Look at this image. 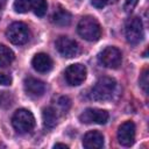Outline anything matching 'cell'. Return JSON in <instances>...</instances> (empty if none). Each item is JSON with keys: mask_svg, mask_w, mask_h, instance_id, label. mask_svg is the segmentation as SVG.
I'll return each mask as SVG.
<instances>
[{"mask_svg": "<svg viewBox=\"0 0 149 149\" xmlns=\"http://www.w3.org/2000/svg\"><path fill=\"white\" fill-rule=\"evenodd\" d=\"M116 88V81L111 77H102L97 80L90 91V98L95 101H106L112 99Z\"/></svg>", "mask_w": 149, "mask_h": 149, "instance_id": "1", "label": "cell"}, {"mask_svg": "<svg viewBox=\"0 0 149 149\" xmlns=\"http://www.w3.org/2000/svg\"><path fill=\"white\" fill-rule=\"evenodd\" d=\"M77 31L84 40L90 42H95L101 36V28L99 22L97 21L95 17L90 15L83 16L79 20L77 26Z\"/></svg>", "mask_w": 149, "mask_h": 149, "instance_id": "2", "label": "cell"}, {"mask_svg": "<svg viewBox=\"0 0 149 149\" xmlns=\"http://www.w3.org/2000/svg\"><path fill=\"white\" fill-rule=\"evenodd\" d=\"M12 125L17 133H28L35 126V118L30 111L20 108L14 112L12 116Z\"/></svg>", "mask_w": 149, "mask_h": 149, "instance_id": "3", "label": "cell"}, {"mask_svg": "<svg viewBox=\"0 0 149 149\" xmlns=\"http://www.w3.org/2000/svg\"><path fill=\"white\" fill-rule=\"evenodd\" d=\"M125 35H126V40L128 43L133 45L139 44L143 40V36H144L143 24H142L141 19H139L137 16L129 17L125 24Z\"/></svg>", "mask_w": 149, "mask_h": 149, "instance_id": "4", "label": "cell"}, {"mask_svg": "<svg viewBox=\"0 0 149 149\" xmlns=\"http://www.w3.org/2000/svg\"><path fill=\"white\" fill-rule=\"evenodd\" d=\"M6 36L13 44L21 45L28 42L30 37L29 28L23 22H13L6 30Z\"/></svg>", "mask_w": 149, "mask_h": 149, "instance_id": "5", "label": "cell"}, {"mask_svg": "<svg viewBox=\"0 0 149 149\" xmlns=\"http://www.w3.org/2000/svg\"><path fill=\"white\" fill-rule=\"evenodd\" d=\"M99 62L108 69H118L121 65L122 55L115 47H106L98 56Z\"/></svg>", "mask_w": 149, "mask_h": 149, "instance_id": "6", "label": "cell"}, {"mask_svg": "<svg viewBox=\"0 0 149 149\" xmlns=\"http://www.w3.org/2000/svg\"><path fill=\"white\" fill-rule=\"evenodd\" d=\"M56 49L63 57H66V58L76 57L79 54L78 43L68 36H59L56 40Z\"/></svg>", "mask_w": 149, "mask_h": 149, "instance_id": "7", "label": "cell"}, {"mask_svg": "<svg viewBox=\"0 0 149 149\" xmlns=\"http://www.w3.org/2000/svg\"><path fill=\"white\" fill-rule=\"evenodd\" d=\"M86 74H87V70H86L85 65L79 64V63L69 65L65 70V79H66L68 84L71 86L80 85L85 80Z\"/></svg>", "mask_w": 149, "mask_h": 149, "instance_id": "8", "label": "cell"}, {"mask_svg": "<svg viewBox=\"0 0 149 149\" xmlns=\"http://www.w3.org/2000/svg\"><path fill=\"white\" fill-rule=\"evenodd\" d=\"M108 113L105 109L99 108H86L80 115L79 120L83 123H98L104 125L108 120Z\"/></svg>", "mask_w": 149, "mask_h": 149, "instance_id": "9", "label": "cell"}, {"mask_svg": "<svg viewBox=\"0 0 149 149\" xmlns=\"http://www.w3.org/2000/svg\"><path fill=\"white\" fill-rule=\"evenodd\" d=\"M118 140L121 146L130 147L135 141V125L133 121L123 122L118 129Z\"/></svg>", "mask_w": 149, "mask_h": 149, "instance_id": "10", "label": "cell"}, {"mask_svg": "<svg viewBox=\"0 0 149 149\" xmlns=\"http://www.w3.org/2000/svg\"><path fill=\"white\" fill-rule=\"evenodd\" d=\"M23 88H24V92L29 97L38 98V97L43 95V93L45 91V85L40 79H36V78H33V77H28L23 81Z\"/></svg>", "mask_w": 149, "mask_h": 149, "instance_id": "11", "label": "cell"}, {"mask_svg": "<svg viewBox=\"0 0 149 149\" xmlns=\"http://www.w3.org/2000/svg\"><path fill=\"white\" fill-rule=\"evenodd\" d=\"M83 146L87 149H99L104 146V135L98 130H90L83 137Z\"/></svg>", "mask_w": 149, "mask_h": 149, "instance_id": "12", "label": "cell"}, {"mask_svg": "<svg viewBox=\"0 0 149 149\" xmlns=\"http://www.w3.org/2000/svg\"><path fill=\"white\" fill-rule=\"evenodd\" d=\"M31 65L37 72L44 73L52 69V59L50 58L49 55H47L44 52H40L34 56V58L31 61Z\"/></svg>", "mask_w": 149, "mask_h": 149, "instance_id": "13", "label": "cell"}, {"mask_svg": "<svg viewBox=\"0 0 149 149\" xmlns=\"http://www.w3.org/2000/svg\"><path fill=\"white\" fill-rule=\"evenodd\" d=\"M58 119H59V113L56 108L47 107V108L43 109L42 120H43V125H44L45 128L52 129L54 127H56V125L58 123Z\"/></svg>", "mask_w": 149, "mask_h": 149, "instance_id": "14", "label": "cell"}, {"mask_svg": "<svg viewBox=\"0 0 149 149\" xmlns=\"http://www.w3.org/2000/svg\"><path fill=\"white\" fill-rule=\"evenodd\" d=\"M71 14L63 7H58L51 15V21L52 23L57 24V26H61V27H65V26H69L70 22H71Z\"/></svg>", "mask_w": 149, "mask_h": 149, "instance_id": "15", "label": "cell"}, {"mask_svg": "<svg viewBox=\"0 0 149 149\" xmlns=\"http://www.w3.org/2000/svg\"><path fill=\"white\" fill-rule=\"evenodd\" d=\"M14 61V52L6 45L0 44V68L8 66Z\"/></svg>", "mask_w": 149, "mask_h": 149, "instance_id": "16", "label": "cell"}, {"mask_svg": "<svg viewBox=\"0 0 149 149\" xmlns=\"http://www.w3.org/2000/svg\"><path fill=\"white\" fill-rule=\"evenodd\" d=\"M31 8L37 16H43L48 9L47 0H31Z\"/></svg>", "mask_w": 149, "mask_h": 149, "instance_id": "17", "label": "cell"}, {"mask_svg": "<svg viewBox=\"0 0 149 149\" xmlns=\"http://www.w3.org/2000/svg\"><path fill=\"white\" fill-rule=\"evenodd\" d=\"M31 8V0H15L14 9L17 13H27Z\"/></svg>", "mask_w": 149, "mask_h": 149, "instance_id": "18", "label": "cell"}, {"mask_svg": "<svg viewBox=\"0 0 149 149\" xmlns=\"http://www.w3.org/2000/svg\"><path fill=\"white\" fill-rule=\"evenodd\" d=\"M57 105H58V107L63 111V112H68L69 111V108H70V106H71V100L68 98V97H61L58 100H57Z\"/></svg>", "mask_w": 149, "mask_h": 149, "instance_id": "19", "label": "cell"}, {"mask_svg": "<svg viewBox=\"0 0 149 149\" xmlns=\"http://www.w3.org/2000/svg\"><path fill=\"white\" fill-rule=\"evenodd\" d=\"M140 86H141V88L143 90V92L144 93H148V85H149V80H148V70L146 69L143 72H142V74H141V77H140Z\"/></svg>", "mask_w": 149, "mask_h": 149, "instance_id": "20", "label": "cell"}, {"mask_svg": "<svg viewBox=\"0 0 149 149\" xmlns=\"http://www.w3.org/2000/svg\"><path fill=\"white\" fill-rule=\"evenodd\" d=\"M137 2H139V0H126L125 1V5H123L125 12L126 13H130L135 8V6L137 5Z\"/></svg>", "mask_w": 149, "mask_h": 149, "instance_id": "21", "label": "cell"}, {"mask_svg": "<svg viewBox=\"0 0 149 149\" xmlns=\"http://www.w3.org/2000/svg\"><path fill=\"white\" fill-rule=\"evenodd\" d=\"M10 94L7 92H0V107L5 105H10Z\"/></svg>", "mask_w": 149, "mask_h": 149, "instance_id": "22", "label": "cell"}, {"mask_svg": "<svg viewBox=\"0 0 149 149\" xmlns=\"http://www.w3.org/2000/svg\"><path fill=\"white\" fill-rule=\"evenodd\" d=\"M10 84H12V78L9 76L0 72V85L7 86V85H10Z\"/></svg>", "mask_w": 149, "mask_h": 149, "instance_id": "23", "label": "cell"}, {"mask_svg": "<svg viewBox=\"0 0 149 149\" xmlns=\"http://www.w3.org/2000/svg\"><path fill=\"white\" fill-rule=\"evenodd\" d=\"M107 3V0H92V5L95 8H102Z\"/></svg>", "mask_w": 149, "mask_h": 149, "instance_id": "24", "label": "cell"}, {"mask_svg": "<svg viewBox=\"0 0 149 149\" xmlns=\"http://www.w3.org/2000/svg\"><path fill=\"white\" fill-rule=\"evenodd\" d=\"M54 148H65V149H66V148H69V147H68L66 144H64V143H56V144L54 146Z\"/></svg>", "mask_w": 149, "mask_h": 149, "instance_id": "25", "label": "cell"}, {"mask_svg": "<svg viewBox=\"0 0 149 149\" xmlns=\"http://www.w3.org/2000/svg\"><path fill=\"white\" fill-rule=\"evenodd\" d=\"M107 2H111V3H115V2H118V0H107Z\"/></svg>", "mask_w": 149, "mask_h": 149, "instance_id": "26", "label": "cell"}, {"mask_svg": "<svg viewBox=\"0 0 149 149\" xmlns=\"http://www.w3.org/2000/svg\"><path fill=\"white\" fill-rule=\"evenodd\" d=\"M0 148H5V144H2V143H0Z\"/></svg>", "mask_w": 149, "mask_h": 149, "instance_id": "27", "label": "cell"}, {"mask_svg": "<svg viewBox=\"0 0 149 149\" xmlns=\"http://www.w3.org/2000/svg\"><path fill=\"white\" fill-rule=\"evenodd\" d=\"M0 19H1V7H0Z\"/></svg>", "mask_w": 149, "mask_h": 149, "instance_id": "28", "label": "cell"}]
</instances>
